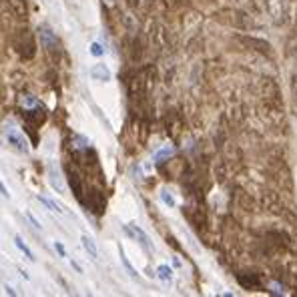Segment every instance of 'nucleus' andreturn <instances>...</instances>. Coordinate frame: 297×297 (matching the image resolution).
Listing matches in <instances>:
<instances>
[{"instance_id":"1","label":"nucleus","mask_w":297,"mask_h":297,"mask_svg":"<svg viewBox=\"0 0 297 297\" xmlns=\"http://www.w3.org/2000/svg\"><path fill=\"white\" fill-rule=\"evenodd\" d=\"M48 181L50 185L58 191V193H64V183H62V175H60V169L54 165V163H48Z\"/></svg>"},{"instance_id":"15","label":"nucleus","mask_w":297,"mask_h":297,"mask_svg":"<svg viewBox=\"0 0 297 297\" xmlns=\"http://www.w3.org/2000/svg\"><path fill=\"white\" fill-rule=\"evenodd\" d=\"M54 247H56V251H58V255H60V257H66V249H64L60 243H56Z\"/></svg>"},{"instance_id":"16","label":"nucleus","mask_w":297,"mask_h":297,"mask_svg":"<svg viewBox=\"0 0 297 297\" xmlns=\"http://www.w3.org/2000/svg\"><path fill=\"white\" fill-rule=\"evenodd\" d=\"M4 289H6V293H8V295H16V291H14V289H12V287H10V285H6V287H4Z\"/></svg>"},{"instance_id":"2","label":"nucleus","mask_w":297,"mask_h":297,"mask_svg":"<svg viewBox=\"0 0 297 297\" xmlns=\"http://www.w3.org/2000/svg\"><path fill=\"white\" fill-rule=\"evenodd\" d=\"M40 40H42V46H44L46 50L58 48V38H56L54 32H52L50 28H46V26H40Z\"/></svg>"},{"instance_id":"4","label":"nucleus","mask_w":297,"mask_h":297,"mask_svg":"<svg viewBox=\"0 0 297 297\" xmlns=\"http://www.w3.org/2000/svg\"><path fill=\"white\" fill-rule=\"evenodd\" d=\"M6 137H8V141L14 145V147H18V151H22V153H26L28 147H26V139L16 131V129H6Z\"/></svg>"},{"instance_id":"9","label":"nucleus","mask_w":297,"mask_h":297,"mask_svg":"<svg viewBox=\"0 0 297 297\" xmlns=\"http://www.w3.org/2000/svg\"><path fill=\"white\" fill-rule=\"evenodd\" d=\"M93 77H97V79H101V81H109V70L105 68V64H97V66L93 68Z\"/></svg>"},{"instance_id":"11","label":"nucleus","mask_w":297,"mask_h":297,"mask_svg":"<svg viewBox=\"0 0 297 297\" xmlns=\"http://www.w3.org/2000/svg\"><path fill=\"white\" fill-rule=\"evenodd\" d=\"M159 275L163 279H171V269L169 267H159Z\"/></svg>"},{"instance_id":"6","label":"nucleus","mask_w":297,"mask_h":297,"mask_svg":"<svg viewBox=\"0 0 297 297\" xmlns=\"http://www.w3.org/2000/svg\"><path fill=\"white\" fill-rule=\"evenodd\" d=\"M239 283L245 287V289H255V287H259L261 285V281H259V277L257 275H239Z\"/></svg>"},{"instance_id":"10","label":"nucleus","mask_w":297,"mask_h":297,"mask_svg":"<svg viewBox=\"0 0 297 297\" xmlns=\"http://www.w3.org/2000/svg\"><path fill=\"white\" fill-rule=\"evenodd\" d=\"M91 54H93V56H103V54H105V48H103L99 42H93V44H91Z\"/></svg>"},{"instance_id":"8","label":"nucleus","mask_w":297,"mask_h":297,"mask_svg":"<svg viewBox=\"0 0 297 297\" xmlns=\"http://www.w3.org/2000/svg\"><path fill=\"white\" fill-rule=\"evenodd\" d=\"M14 243H16V247H18V249H20V251L24 253V257H26V259L34 261V255H32V251H30V249H28V247L24 245V241H22L20 237H14Z\"/></svg>"},{"instance_id":"14","label":"nucleus","mask_w":297,"mask_h":297,"mask_svg":"<svg viewBox=\"0 0 297 297\" xmlns=\"http://www.w3.org/2000/svg\"><path fill=\"white\" fill-rule=\"evenodd\" d=\"M0 195L2 197H6V199H10V193H8V189H6V185L0 181Z\"/></svg>"},{"instance_id":"13","label":"nucleus","mask_w":297,"mask_h":297,"mask_svg":"<svg viewBox=\"0 0 297 297\" xmlns=\"http://www.w3.org/2000/svg\"><path fill=\"white\" fill-rule=\"evenodd\" d=\"M26 219H28V221H30V223H32V225H34L36 229H40V227H42V225H40V223L36 221V217H32V213H26Z\"/></svg>"},{"instance_id":"5","label":"nucleus","mask_w":297,"mask_h":297,"mask_svg":"<svg viewBox=\"0 0 297 297\" xmlns=\"http://www.w3.org/2000/svg\"><path fill=\"white\" fill-rule=\"evenodd\" d=\"M38 201H40L44 207H48L50 211H54V213H64V215H70V211H68V209L60 207L56 201H52V199H48V197H44V195H38Z\"/></svg>"},{"instance_id":"3","label":"nucleus","mask_w":297,"mask_h":297,"mask_svg":"<svg viewBox=\"0 0 297 297\" xmlns=\"http://www.w3.org/2000/svg\"><path fill=\"white\" fill-rule=\"evenodd\" d=\"M123 231L129 235V237H133V239H137L141 245H145L147 249H151V241H148V237L139 229V227H135V225H123Z\"/></svg>"},{"instance_id":"7","label":"nucleus","mask_w":297,"mask_h":297,"mask_svg":"<svg viewBox=\"0 0 297 297\" xmlns=\"http://www.w3.org/2000/svg\"><path fill=\"white\" fill-rule=\"evenodd\" d=\"M83 245H85V249L89 251V255H91L93 259H97V257H99V249H97L95 241H93L89 235H83Z\"/></svg>"},{"instance_id":"12","label":"nucleus","mask_w":297,"mask_h":297,"mask_svg":"<svg viewBox=\"0 0 297 297\" xmlns=\"http://www.w3.org/2000/svg\"><path fill=\"white\" fill-rule=\"evenodd\" d=\"M121 257H123V263H125V267L129 269V273H131L133 277H137V273H135V269H133V265H131V263H129V261L125 259V255H123V251H121Z\"/></svg>"}]
</instances>
